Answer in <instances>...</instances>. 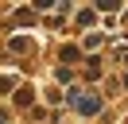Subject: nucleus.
I'll return each mask as SVG.
<instances>
[{"instance_id":"obj_2","label":"nucleus","mask_w":128,"mask_h":124,"mask_svg":"<svg viewBox=\"0 0 128 124\" xmlns=\"http://www.w3.org/2000/svg\"><path fill=\"white\" fill-rule=\"evenodd\" d=\"M124 85H128V78H124Z\"/></svg>"},{"instance_id":"obj_1","label":"nucleus","mask_w":128,"mask_h":124,"mask_svg":"<svg viewBox=\"0 0 128 124\" xmlns=\"http://www.w3.org/2000/svg\"><path fill=\"white\" fill-rule=\"evenodd\" d=\"M74 108H78V112H97V108H101V101H97V97H82V93H74Z\"/></svg>"}]
</instances>
